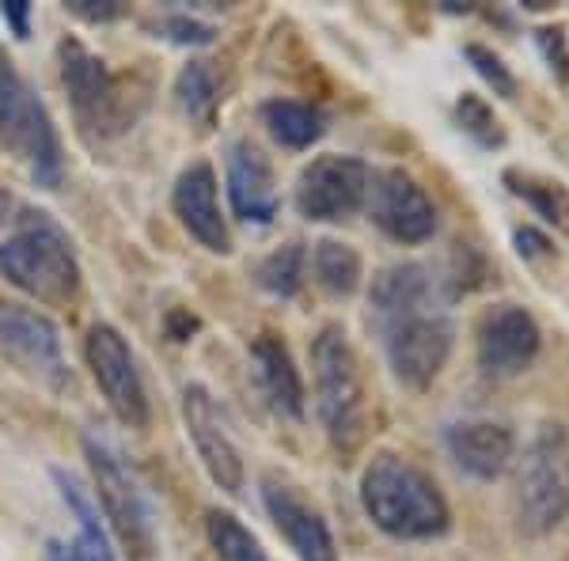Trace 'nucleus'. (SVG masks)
Listing matches in <instances>:
<instances>
[{"label":"nucleus","instance_id":"obj_1","mask_svg":"<svg viewBox=\"0 0 569 561\" xmlns=\"http://www.w3.org/2000/svg\"><path fill=\"white\" fill-rule=\"evenodd\" d=\"M369 315L395 380L410 391H426L456 342L445 281L421 262H395L372 278Z\"/></svg>","mask_w":569,"mask_h":561},{"label":"nucleus","instance_id":"obj_2","mask_svg":"<svg viewBox=\"0 0 569 561\" xmlns=\"http://www.w3.org/2000/svg\"><path fill=\"white\" fill-rule=\"evenodd\" d=\"M361 504L383 535L433 539L448 531V501L421 467L402 455H376L361 474Z\"/></svg>","mask_w":569,"mask_h":561},{"label":"nucleus","instance_id":"obj_3","mask_svg":"<svg viewBox=\"0 0 569 561\" xmlns=\"http://www.w3.org/2000/svg\"><path fill=\"white\" fill-rule=\"evenodd\" d=\"M0 278L50 308L77 300L80 262L66 228L50 213H23L16 232L0 243Z\"/></svg>","mask_w":569,"mask_h":561},{"label":"nucleus","instance_id":"obj_4","mask_svg":"<svg viewBox=\"0 0 569 561\" xmlns=\"http://www.w3.org/2000/svg\"><path fill=\"white\" fill-rule=\"evenodd\" d=\"M512 512L531 539L550 535L569 520V432L558 421H543L517 459Z\"/></svg>","mask_w":569,"mask_h":561},{"label":"nucleus","instance_id":"obj_5","mask_svg":"<svg viewBox=\"0 0 569 561\" xmlns=\"http://www.w3.org/2000/svg\"><path fill=\"white\" fill-rule=\"evenodd\" d=\"M0 152L16 156L39 187H61L66 160H61V141L50 122V110L42 107V99L34 96L4 46H0Z\"/></svg>","mask_w":569,"mask_h":561},{"label":"nucleus","instance_id":"obj_6","mask_svg":"<svg viewBox=\"0 0 569 561\" xmlns=\"http://www.w3.org/2000/svg\"><path fill=\"white\" fill-rule=\"evenodd\" d=\"M311 380H316V407L323 429L338 452H357L365 440L369 402L357 353L342 327H327L311 342Z\"/></svg>","mask_w":569,"mask_h":561},{"label":"nucleus","instance_id":"obj_7","mask_svg":"<svg viewBox=\"0 0 569 561\" xmlns=\"http://www.w3.org/2000/svg\"><path fill=\"white\" fill-rule=\"evenodd\" d=\"M84 455L91 478H96V504L103 509V520L114 528V535L126 542V550L133 558H149L156 547V523L137 474L126 467L118 448L110 440L96 437V432L84 437Z\"/></svg>","mask_w":569,"mask_h":561},{"label":"nucleus","instance_id":"obj_8","mask_svg":"<svg viewBox=\"0 0 569 561\" xmlns=\"http://www.w3.org/2000/svg\"><path fill=\"white\" fill-rule=\"evenodd\" d=\"M0 353L16 364L31 383L46 391H66L69 364L61 353V330L50 315L27 303H0Z\"/></svg>","mask_w":569,"mask_h":561},{"label":"nucleus","instance_id":"obj_9","mask_svg":"<svg viewBox=\"0 0 569 561\" xmlns=\"http://www.w3.org/2000/svg\"><path fill=\"white\" fill-rule=\"evenodd\" d=\"M61 80H66L72 110H77L84 130L99 137L126 130L130 103L122 96V84H118V77L110 72L107 61L96 58L84 42L77 39L61 42Z\"/></svg>","mask_w":569,"mask_h":561},{"label":"nucleus","instance_id":"obj_10","mask_svg":"<svg viewBox=\"0 0 569 561\" xmlns=\"http://www.w3.org/2000/svg\"><path fill=\"white\" fill-rule=\"evenodd\" d=\"M84 357H88V368H91V375H96L99 391H103L107 407L114 410V418L122 421L126 429L149 425V394H144L130 342L110 323H96L88 330Z\"/></svg>","mask_w":569,"mask_h":561},{"label":"nucleus","instance_id":"obj_11","mask_svg":"<svg viewBox=\"0 0 569 561\" xmlns=\"http://www.w3.org/2000/svg\"><path fill=\"white\" fill-rule=\"evenodd\" d=\"M369 163L357 156H319L311 160L297 179V209L305 220L335 224V220L353 217L369 198Z\"/></svg>","mask_w":569,"mask_h":561},{"label":"nucleus","instance_id":"obj_12","mask_svg":"<svg viewBox=\"0 0 569 561\" xmlns=\"http://www.w3.org/2000/svg\"><path fill=\"white\" fill-rule=\"evenodd\" d=\"M369 217L395 243H426L437 232V206L407 171L388 168L369 179Z\"/></svg>","mask_w":569,"mask_h":561},{"label":"nucleus","instance_id":"obj_13","mask_svg":"<svg viewBox=\"0 0 569 561\" xmlns=\"http://www.w3.org/2000/svg\"><path fill=\"white\" fill-rule=\"evenodd\" d=\"M182 421H187V437L194 440V452L206 467V474L213 478L224 493L243 490V455L236 448V440L228 437L224 418H220L213 394L201 383H190L182 391Z\"/></svg>","mask_w":569,"mask_h":561},{"label":"nucleus","instance_id":"obj_14","mask_svg":"<svg viewBox=\"0 0 569 561\" xmlns=\"http://www.w3.org/2000/svg\"><path fill=\"white\" fill-rule=\"evenodd\" d=\"M262 504H266V512H270L273 528L281 531V539L289 542V550L300 561H338L335 535H330L327 520L319 517V509H311L305 497L297 493V485H289L278 474H266Z\"/></svg>","mask_w":569,"mask_h":561},{"label":"nucleus","instance_id":"obj_15","mask_svg":"<svg viewBox=\"0 0 569 561\" xmlns=\"http://www.w3.org/2000/svg\"><path fill=\"white\" fill-rule=\"evenodd\" d=\"M543 334H539L536 319L517 303H501L479 327V368L486 375H520L539 357Z\"/></svg>","mask_w":569,"mask_h":561},{"label":"nucleus","instance_id":"obj_16","mask_svg":"<svg viewBox=\"0 0 569 561\" xmlns=\"http://www.w3.org/2000/svg\"><path fill=\"white\" fill-rule=\"evenodd\" d=\"M224 182L228 198H232L236 217L247 224H270L281 209L278 182H273V168L262 156L259 144L232 141L224 156Z\"/></svg>","mask_w":569,"mask_h":561},{"label":"nucleus","instance_id":"obj_17","mask_svg":"<svg viewBox=\"0 0 569 561\" xmlns=\"http://www.w3.org/2000/svg\"><path fill=\"white\" fill-rule=\"evenodd\" d=\"M171 206H176L179 224L187 228L206 251H213V254L232 251V236H228V224H224V217H220V201H217V174L209 163H190V168L179 174Z\"/></svg>","mask_w":569,"mask_h":561},{"label":"nucleus","instance_id":"obj_18","mask_svg":"<svg viewBox=\"0 0 569 561\" xmlns=\"http://www.w3.org/2000/svg\"><path fill=\"white\" fill-rule=\"evenodd\" d=\"M445 444H448V452H452L456 467H460L463 474L479 478V482H493L498 474H505V467L512 463V452H517L512 432L505 429L501 421H490V418L456 421V425L445 432Z\"/></svg>","mask_w":569,"mask_h":561},{"label":"nucleus","instance_id":"obj_19","mask_svg":"<svg viewBox=\"0 0 569 561\" xmlns=\"http://www.w3.org/2000/svg\"><path fill=\"white\" fill-rule=\"evenodd\" d=\"M251 364H254V380H259L262 399L270 402L281 418H292V421L305 418V380H300L297 364H292L289 345H284L278 334L254 338Z\"/></svg>","mask_w":569,"mask_h":561},{"label":"nucleus","instance_id":"obj_20","mask_svg":"<svg viewBox=\"0 0 569 561\" xmlns=\"http://www.w3.org/2000/svg\"><path fill=\"white\" fill-rule=\"evenodd\" d=\"M266 133L284 149H311L327 133V118L319 107L300 103V99H270L259 110Z\"/></svg>","mask_w":569,"mask_h":561},{"label":"nucleus","instance_id":"obj_21","mask_svg":"<svg viewBox=\"0 0 569 561\" xmlns=\"http://www.w3.org/2000/svg\"><path fill=\"white\" fill-rule=\"evenodd\" d=\"M53 482H58V490H61V501L69 504V512L80 523V542H77V550H72L77 561H114V550H110V539H107L103 517H99L96 497H91L84 485L66 471H53Z\"/></svg>","mask_w":569,"mask_h":561},{"label":"nucleus","instance_id":"obj_22","mask_svg":"<svg viewBox=\"0 0 569 561\" xmlns=\"http://www.w3.org/2000/svg\"><path fill=\"white\" fill-rule=\"evenodd\" d=\"M311 270H316V281L327 297H353L361 289L365 266L361 254L353 251L350 243H338V239H323L316 243V254H311Z\"/></svg>","mask_w":569,"mask_h":561},{"label":"nucleus","instance_id":"obj_23","mask_svg":"<svg viewBox=\"0 0 569 561\" xmlns=\"http://www.w3.org/2000/svg\"><path fill=\"white\" fill-rule=\"evenodd\" d=\"M505 187L520 201H528L536 209V217H543L555 232L569 236V190L562 182L543 179V174H531V171H505Z\"/></svg>","mask_w":569,"mask_h":561},{"label":"nucleus","instance_id":"obj_24","mask_svg":"<svg viewBox=\"0 0 569 561\" xmlns=\"http://www.w3.org/2000/svg\"><path fill=\"white\" fill-rule=\"evenodd\" d=\"M176 107L198 130H209L217 114V77L209 61H190L176 80Z\"/></svg>","mask_w":569,"mask_h":561},{"label":"nucleus","instance_id":"obj_25","mask_svg":"<svg viewBox=\"0 0 569 561\" xmlns=\"http://www.w3.org/2000/svg\"><path fill=\"white\" fill-rule=\"evenodd\" d=\"M305 266H308V254L300 243H284L278 247L273 254H266L254 270V281L259 289H266L270 297H297L300 284H305Z\"/></svg>","mask_w":569,"mask_h":561},{"label":"nucleus","instance_id":"obj_26","mask_svg":"<svg viewBox=\"0 0 569 561\" xmlns=\"http://www.w3.org/2000/svg\"><path fill=\"white\" fill-rule=\"evenodd\" d=\"M209 542H213L217 561H270L262 542L243 528L232 512H209Z\"/></svg>","mask_w":569,"mask_h":561},{"label":"nucleus","instance_id":"obj_27","mask_svg":"<svg viewBox=\"0 0 569 561\" xmlns=\"http://www.w3.org/2000/svg\"><path fill=\"white\" fill-rule=\"evenodd\" d=\"M456 118H460L463 133H471L475 141L486 144V149H493V144L505 141L498 114H493V107L479 96H460V103H456Z\"/></svg>","mask_w":569,"mask_h":561},{"label":"nucleus","instance_id":"obj_28","mask_svg":"<svg viewBox=\"0 0 569 561\" xmlns=\"http://www.w3.org/2000/svg\"><path fill=\"white\" fill-rule=\"evenodd\" d=\"M463 53H467V61L475 66V72L486 80V84L493 88V96H505V99H512L517 96V80H512V72L505 69V61L498 58V53H490L486 46H463Z\"/></svg>","mask_w":569,"mask_h":561},{"label":"nucleus","instance_id":"obj_29","mask_svg":"<svg viewBox=\"0 0 569 561\" xmlns=\"http://www.w3.org/2000/svg\"><path fill=\"white\" fill-rule=\"evenodd\" d=\"M163 31H168V39H176V42H213V27H206V23H198V20H168L163 23Z\"/></svg>","mask_w":569,"mask_h":561},{"label":"nucleus","instance_id":"obj_30","mask_svg":"<svg viewBox=\"0 0 569 561\" xmlns=\"http://www.w3.org/2000/svg\"><path fill=\"white\" fill-rule=\"evenodd\" d=\"M69 12L80 16V20L103 23V20H114L118 4H114V0H69Z\"/></svg>","mask_w":569,"mask_h":561},{"label":"nucleus","instance_id":"obj_31","mask_svg":"<svg viewBox=\"0 0 569 561\" xmlns=\"http://www.w3.org/2000/svg\"><path fill=\"white\" fill-rule=\"evenodd\" d=\"M0 16H4V23L16 31V39H27V34H31V4H23V0H4V4H0Z\"/></svg>","mask_w":569,"mask_h":561},{"label":"nucleus","instance_id":"obj_32","mask_svg":"<svg viewBox=\"0 0 569 561\" xmlns=\"http://www.w3.org/2000/svg\"><path fill=\"white\" fill-rule=\"evenodd\" d=\"M517 251L525 254V259H543V254H550V239L539 236L536 228H517Z\"/></svg>","mask_w":569,"mask_h":561},{"label":"nucleus","instance_id":"obj_33","mask_svg":"<svg viewBox=\"0 0 569 561\" xmlns=\"http://www.w3.org/2000/svg\"><path fill=\"white\" fill-rule=\"evenodd\" d=\"M539 42H543L550 66H555V58H558V72H566L569 69V58H566V46H562V31H539Z\"/></svg>","mask_w":569,"mask_h":561},{"label":"nucleus","instance_id":"obj_34","mask_svg":"<svg viewBox=\"0 0 569 561\" xmlns=\"http://www.w3.org/2000/svg\"><path fill=\"white\" fill-rule=\"evenodd\" d=\"M168 330H171V338H176V342H187V338L198 330V319L187 315V311H171V315H168Z\"/></svg>","mask_w":569,"mask_h":561},{"label":"nucleus","instance_id":"obj_35","mask_svg":"<svg viewBox=\"0 0 569 561\" xmlns=\"http://www.w3.org/2000/svg\"><path fill=\"white\" fill-rule=\"evenodd\" d=\"M42 561H77V554L61 547V542H50V547H46V558Z\"/></svg>","mask_w":569,"mask_h":561},{"label":"nucleus","instance_id":"obj_36","mask_svg":"<svg viewBox=\"0 0 569 561\" xmlns=\"http://www.w3.org/2000/svg\"><path fill=\"white\" fill-rule=\"evenodd\" d=\"M8 206H12V201H8V194L0 190V224H4V217H8Z\"/></svg>","mask_w":569,"mask_h":561}]
</instances>
